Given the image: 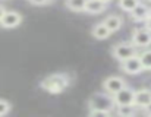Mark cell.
Masks as SVG:
<instances>
[{
    "instance_id": "6da1fadb",
    "label": "cell",
    "mask_w": 151,
    "mask_h": 117,
    "mask_svg": "<svg viewBox=\"0 0 151 117\" xmlns=\"http://www.w3.org/2000/svg\"><path fill=\"white\" fill-rule=\"evenodd\" d=\"M70 85V79L66 73H54L47 78H44L40 83V86L47 91L49 94H60L63 92L66 88H69Z\"/></svg>"
},
{
    "instance_id": "7a4b0ae2",
    "label": "cell",
    "mask_w": 151,
    "mask_h": 117,
    "mask_svg": "<svg viewBox=\"0 0 151 117\" xmlns=\"http://www.w3.org/2000/svg\"><path fill=\"white\" fill-rule=\"evenodd\" d=\"M88 107H90V110H104V111L111 113L116 106L113 103L111 94L104 91V92H96L88 100Z\"/></svg>"
},
{
    "instance_id": "3957f363",
    "label": "cell",
    "mask_w": 151,
    "mask_h": 117,
    "mask_svg": "<svg viewBox=\"0 0 151 117\" xmlns=\"http://www.w3.org/2000/svg\"><path fill=\"white\" fill-rule=\"evenodd\" d=\"M111 54H113V57L116 58L117 61H122V60L131 57V56L138 54V49L132 43H125L123 41V43H117V44L113 46Z\"/></svg>"
},
{
    "instance_id": "277c9868",
    "label": "cell",
    "mask_w": 151,
    "mask_h": 117,
    "mask_svg": "<svg viewBox=\"0 0 151 117\" xmlns=\"http://www.w3.org/2000/svg\"><path fill=\"white\" fill-rule=\"evenodd\" d=\"M131 43L137 49H147V47H150L151 46V31H148L147 28L134 29Z\"/></svg>"
},
{
    "instance_id": "5b68a950",
    "label": "cell",
    "mask_w": 151,
    "mask_h": 117,
    "mask_svg": "<svg viewBox=\"0 0 151 117\" xmlns=\"http://www.w3.org/2000/svg\"><path fill=\"white\" fill-rule=\"evenodd\" d=\"M120 69L128 73V75H139L144 72V67L141 64V60H139V56L135 54V56H131V57L125 58L120 61Z\"/></svg>"
},
{
    "instance_id": "8992f818",
    "label": "cell",
    "mask_w": 151,
    "mask_h": 117,
    "mask_svg": "<svg viewBox=\"0 0 151 117\" xmlns=\"http://www.w3.org/2000/svg\"><path fill=\"white\" fill-rule=\"evenodd\" d=\"M134 95H135V89L126 85L117 92L111 94V98H113L114 106H128L134 103Z\"/></svg>"
},
{
    "instance_id": "52a82bcc",
    "label": "cell",
    "mask_w": 151,
    "mask_h": 117,
    "mask_svg": "<svg viewBox=\"0 0 151 117\" xmlns=\"http://www.w3.org/2000/svg\"><path fill=\"white\" fill-rule=\"evenodd\" d=\"M22 24V15L16 10H6L0 19V26L4 29H13Z\"/></svg>"
},
{
    "instance_id": "ba28073f",
    "label": "cell",
    "mask_w": 151,
    "mask_h": 117,
    "mask_svg": "<svg viewBox=\"0 0 151 117\" xmlns=\"http://www.w3.org/2000/svg\"><path fill=\"white\" fill-rule=\"evenodd\" d=\"M123 86H126V81L122 76H109L103 81V89L109 94H114Z\"/></svg>"
},
{
    "instance_id": "9c48e42d",
    "label": "cell",
    "mask_w": 151,
    "mask_h": 117,
    "mask_svg": "<svg viewBox=\"0 0 151 117\" xmlns=\"http://www.w3.org/2000/svg\"><path fill=\"white\" fill-rule=\"evenodd\" d=\"M151 103V89H147V88H144V89H138V91H135V95H134V106L137 107V108H145L148 104Z\"/></svg>"
},
{
    "instance_id": "30bf717a",
    "label": "cell",
    "mask_w": 151,
    "mask_h": 117,
    "mask_svg": "<svg viewBox=\"0 0 151 117\" xmlns=\"http://www.w3.org/2000/svg\"><path fill=\"white\" fill-rule=\"evenodd\" d=\"M150 12H151L150 7H148L145 3L139 1L129 13H131V16H132L134 21H137V22H144V21L150 16Z\"/></svg>"
},
{
    "instance_id": "8fae6325",
    "label": "cell",
    "mask_w": 151,
    "mask_h": 117,
    "mask_svg": "<svg viewBox=\"0 0 151 117\" xmlns=\"http://www.w3.org/2000/svg\"><path fill=\"white\" fill-rule=\"evenodd\" d=\"M106 7H107V4L103 3L101 0H87L85 6H84V12H87L90 15H99L106 10Z\"/></svg>"
},
{
    "instance_id": "7c38bea8",
    "label": "cell",
    "mask_w": 151,
    "mask_h": 117,
    "mask_svg": "<svg viewBox=\"0 0 151 117\" xmlns=\"http://www.w3.org/2000/svg\"><path fill=\"white\" fill-rule=\"evenodd\" d=\"M103 24H104L106 28L113 34V32H117V31L122 28L123 19H122V16H119V15H109V16L103 21Z\"/></svg>"
},
{
    "instance_id": "4fadbf2b",
    "label": "cell",
    "mask_w": 151,
    "mask_h": 117,
    "mask_svg": "<svg viewBox=\"0 0 151 117\" xmlns=\"http://www.w3.org/2000/svg\"><path fill=\"white\" fill-rule=\"evenodd\" d=\"M91 35H93L96 40H107V38L111 35V32L106 28V25H104L103 22H99V24H96V25L91 28Z\"/></svg>"
},
{
    "instance_id": "5bb4252c",
    "label": "cell",
    "mask_w": 151,
    "mask_h": 117,
    "mask_svg": "<svg viewBox=\"0 0 151 117\" xmlns=\"http://www.w3.org/2000/svg\"><path fill=\"white\" fill-rule=\"evenodd\" d=\"M116 114L120 117H131L137 114V107L134 104H128V106H116Z\"/></svg>"
},
{
    "instance_id": "9a60e30c",
    "label": "cell",
    "mask_w": 151,
    "mask_h": 117,
    "mask_svg": "<svg viewBox=\"0 0 151 117\" xmlns=\"http://www.w3.org/2000/svg\"><path fill=\"white\" fill-rule=\"evenodd\" d=\"M85 1L87 0H65V6L73 12H84Z\"/></svg>"
},
{
    "instance_id": "2e32d148",
    "label": "cell",
    "mask_w": 151,
    "mask_h": 117,
    "mask_svg": "<svg viewBox=\"0 0 151 117\" xmlns=\"http://www.w3.org/2000/svg\"><path fill=\"white\" fill-rule=\"evenodd\" d=\"M138 56H139V60H141V64H142L144 70H151V49L144 50Z\"/></svg>"
},
{
    "instance_id": "e0dca14e",
    "label": "cell",
    "mask_w": 151,
    "mask_h": 117,
    "mask_svg": "<svg viewBox=\"0 0 151 117\" xmlns=\"http://www.w3.org/2000/svg\"><path fill=\"white\" fill-rule=\"evenodd\" d=\"M139 1H141V0H119V6H120L122 10H125V12H131V10H132Z\"/></svg>"
},
{
    "instance_id": "ac0fdd59",
    "label": "cell",
    "mask_w": 151,
    "mask_h": 117,
    "mask_svg": "<svg viewBox=\"0 0 151 117\" xmlns=\"http://www.w3.org/2000/svg\"><path fill=\"white\" fill-rule=\"evenodd\" d=\"M10 110H12L10 103L6 101V100H1V98H0V116H6Z\"/></svg>"
},
{
    "instance_id": "d6986e66",
    "label": "cell",
    "mask_w": 151,
    "mask_h": 117,
    "mask_svg": "<svg viewBox=\"0 0 151 117\" xmlns=\"http://www.w3.org/2000/svg\"><path fill=\"white\" fill-rule=\"evenodd\" d=\"M111 113L104 111V110H88V116L90 117H109Z\"/></svg>"
},
{
    "instance_id": "ffe728a7",
    "label": "cell",
    "mask_w": 151,
    "mask_h": 117,
    "mask_svg": "<svg viewBox=\"0 0 151 117\" xmlns=\"http://www.w3.org/2000/svg\"><path fill=\"white\" fill-rule=\"evenodd\" d=\"M28 1L34 6H47L53 3V0H28Z\"/></svg>"
},
{
    "instance_id": "44dd1931",
    "label": "cell",
    "mask_w": 151,
    "mask_h": 117,
    "mask_svg": "<svg viewBox=\"0 0 151 117\" xmlns=\"http://www.w3.org/2000/svg\"><path fill=\"white\" fill-rule=\"evenodd\" d=\"M144 28H147L148 31H151V15L144 21Z\"/></svg>"
},
{
    "instance_id": "7402d4cb",
    "label": "cell",
    "mask_w": 151,
    "mask_h": 117,
    "mask_svg": "<svg viewBox=\"0 0 151 117\" xmlns=\"http://www.w3.org/2000/svg\"><path fill=\"white\" fill-rule=\"evenodd\" d=\"M144 110H145V113H147L148 116H151V103L147 106V107H145V108H144Z\"/></svg>"
},
{
    "instance_id": "603a6c76",
    "label": "cell",
    "mask_w": 151,
    "mask_h": 117,
    "mask_svg": "<svg viewBox=\"0 0 151 117\" xmlns=\"http://www.w3.org/2000/svg\"><path fill=\"white\" fill-rule=\"evenodd\" d=\"M4 12H6V9L0 4V19H1V16H3V13H4Z\"/></svg>"
},
{
    "instance_id": "cb8c5ba5",
    "label": "cell",
    "mask_w": 151,
    "mask_h": 117,
    "mask_svg": "<svg viewBox=\"0 0 151 117\" xmlns=\"http://www.w3.org/2000/svg\"><path fill=\"white\" fill-rule=\"evenodd\" d=\"M101 1H103V3H106V4H107V3H110V1H111V0H101Z\"/></svg>"
},
{
    "instance_id": "d4e9b609",
    "label": "cell",
    "mask_w": 151,
    "mask_h": 117,
    "mask_svg": "<svg viewBox=\"0 0 151 117\" xmlns=\"http://www.w3.org/2000/svg\"><path fill=\"white\" fill-rule=\"evenodd\" d=\"M147 1H150V3H151V0H147Z\"/></svg>"
},
{
    "instance_id": "484cf974",
    "label": "cell",
    "mask_w": 151,
    "mask_h": 117,
    "mask_svg": "<svg viewBox=\"0 0 151 117\" xmlns=\"http://www.w3.org/2000/svg\"><path fill=\"white\" fill-rule=\"evenodd\" d=\"M150 15H151V12H150Z\"/></svg>"
}]
</instances>
